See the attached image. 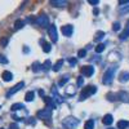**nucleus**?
Listing matches in <instances>:
<instances>
[{
  "mask_svg": "<svg viewBox=\"0 0 129 129\" xmlns=\"http://www.w3.org/2000/svg\"><path fill=\"white\" fill-rule=\"evenodd\" d=\"M115 71H116V66H112L110 67L109 70H107L103 75V78H102V83L105 85H110L114 80V75H115Z\"/></svg>",
  "mask_w": 129,
  "mask_h": 129,
  "instance_id": "nucleus-1",
  "label": "nucleus"
},
{
  "mask_svg": "<svg viewBox=\"0 0 129 129\" xmlns=\"http://www.w3.org/2000/svg\"><path fill=\"white\" fill-rule=\"evenodd\" d=\"M63 126L64 128H69V129H72V128H76L79 125V119H76V117H72V116H69L66 117V119L63 120Z\"/></svg>",
  "mask_w": 129,
  "mask_h": 129,
  "instance_id": "nucleus-2",
  "label": "nucleus"
},
{
  "mask_svg": "<svg viewBox=\"0 0 129 129\" xmlns=\"http://www.w3.org/2000/svg\"><path fill=\"white\" fill-rule=\"evenodd\" d=\"M97 92V88L95 87H93V85H90V87H89V85H88V87H85L83 90H81V94H80V101H84L85 98H88V97L89 95H92V94H94Z\"/></svg>",
  "mask_w": 129,
  "mask_h": 129,
  "instance_id": "nucleus-3",
  "label": "nucleus"
},
{
  "mask_svg": "<svg viewBox=\"0 0 129 129\" xmlns=\"http://www.w3.org/2000/svg\"><path fill=\"white\" fill-rule=\"evenodd\" d=\"M36 23H38L39 26H41V27H48V25H49V17L45 16V14L39 16V17L36 18Z\"/></svg>",
  "mask_w": 129,
  "mask_h": 129,
  "instance_id": "nucleus-4",
  "label": "nucleus"
},
{
  "mask_svg": "<svg viewBox=\"0 0 129 129\" xmlns=\"http://www.w3.org/2000/svg\"><path fill=\"white\" fill-rule=\"evenodd\" d=\"M48 34H49V36H50V39H52V41H53V43H56V41L58 40L57 28H56V26H54V25H50V26L48 27Z\"/></svg>",
  "mask_w": 129,
  "mask_h": 129,
  "instance_id": "nucleus-5",
  "label": "nucleus"
},
{
  "mask_svg": "<svg viewBox=\"0 0 129 129\" xmlns=\"http://www.w3.org/2000/svg\"><path fill=\"white\" fill-rule=\"evenodd\" d=\"M23 87H25V83H23V81H19L18 84H16L14 87H13L12 89H10L8 93H7V97H12L14 93H17L18 90H21V89H22Z\"/></svg>",
  "mask_w": 129,
  "mask_h": 129,
  "instance_id": "nucleus-6",
  "label": "nucleus"
},
{
  "mask_svg": "<svg viewBox=\"0 0 129 129\" xmlns=\"http://www.w3.org/2000/svg\"><path fill=\"white\" fill-rule=\"evenodd\" d=\"M50 115H52V110L48 109V107L44 109V110L38 111V117H39V119H49Z\"/></svg>",
  "mask_w": 129,
  "mask_h": 129,
  "instance_id": "nucleus-7",
  "label": "nucleus"
},
{
  "mask_svg": "<svg viewBox=\"0 0 129 129\" xmlns=\"http://www.w3.org/2000/svg\"><path fill=\"white\" fill-rule=\"evenodd\" d=\"M81 75H84V76H92V75L94 74V67L93 66H83L81 67Z\"/></svg>",
  "mask_w": 129,
  "mask_h": 129,
  "instance_id": "nucleus-8",
  "label": "nucleus"
},
{
  "mask_svg": "<svg viewBox=\"0 0 129 129\" xmlns=\"http://www.w3.org/2000/svg\"><path fill=\"white\" fill-rule=\"evenodd\" d=\"M61 31H62V34L64 36H71L72 35V31H74V27L71 25H66V26H62Z\"/></svg>",
  "mask_w": 129,
  "mask_h": 129,
  "instance_id": "nucleus-9",
  "label": "nucleus"
},
{
  "mask_svg": "<svg viewBox=\"0 0 129 129\" xmlns=\"http://www.w3.org/2000/svg\"><path fill=\"white\" fill-rule=\"evenodd\" d=\"M112 116L110 115V114H107V115H105L103 116V119H102V123L105 124V125H111L112 124Z\"/></svg>",
  "mask_w": 129,
  "mask_h": 129,
  "instance_id": "nucleus-10",
  "label": "nucleus"
},
{
  "mask_svg": "<svg viewBox=\"0 0 129 129\" xmlns=\"http://www.w3.org/2000/svg\"><path fill=\"white\" fill-rule=\"evenodd\" d=\"M129 36V22L126 23V27H125V30L121 32V34H120V39L121 40H125L126 38Z\"/></svg>",
  "mask_w": 129,
  "mask_h": 129,
  "instance_id": "nucleus-11",
  "label": "nucleus"
},
{
  "mask_svg": "<svg viewBox=\"0 0 129 129\" xmlns=\"http://www.w3.org/2000/svg\"><path fill=\"white\" fill-rule=\"evenodd\" d=\"M12 79H13L12 72H9V71H4V72H3V80H5V81H10Z\"/></svg>",
  "mask_w": 129,
  "mask_h": 129,
  "instance_id": "nucleus-12",
  "label": "nucleus"
},
{
  "mask_svg": "<svg viewBox=\"0 0 129 129\" xmlns=\"http://www.w3.org/2000/svg\"><path fill=\"white\" fill-rule=\"evenodd\" d=\"M128 126H129V121H126V120H120L117 123V128L119 129H126Z\"/></svg>",
  "mask_w": 129,
  "mask_h": 129,
  "instance_id": "nucleus-13",
  "label": "nucleus"
},
{
  "mask_svg": "<svg viewBox=\"0 0 129 129\" xmlns=\"http://www.w3.org/2000/svg\"><path fill=\"white\" fill-rule=\"evenodd\" d=\"M119 80H120L121 83H126V81L129 80V72H121Z\"/></svg>",
  "mask_w": 129,
  "mask_h": 129,
  "instance_id": "nucleus-14",
  "label": "nucleus"
},
{
  "mask_svg": "<svg viewBox=\"0 0 129 129\" xmlns=\"http://www.w3.org/2000/svg\"><path fill=\"white\" fill-rule=\"evenodd\" d=\"M52 92H53V94H54V98H56V101H57L58 103H62V102H63V100L61 98V95L57 93V89H56V87H53Z\"/></svg>",
  "mask_w": 129,
  "mask_h": 129,
  "instance_id": "nucleus-15",
  "label": "nucleus"
},
{
  "mask_svg": "<svg viewBox=\"0 0 129 129\" xmlns=\"http://www.w3.org/2000/svg\"><path fill=\"white\" fill-rule=\"evenodd\" d=\"M62 64H63V59H59V61H57V63L54 64V66L52 67V70L53 71H58V70H61V67H62Z\"/></svg>",
  "mask_w": 129,
  "mask_h": 129,
  "instance_id": "nucleus-16",
  "label": "nucleus"
},
{
  "mask_svg": "<svg viewBox=\"0 0 129 129\" xmlns=\"http://www.w3.org/2000/svg\"><path fill=\"white\" fill-rule=\"evenodd\" d=\"M103 38H105V32H103V31H98V32L94 35V41H100V40H102Z\"/></svg>",
  "mask_w": 129,
  "mask_h": 129,
  "instance_id": "nucleus-17",
  "label": "nucleus"
},
{
  "mask_svg": "<svg viewBox=\"0 0 129 129\" xmlns=\"http://www.w3.org/2000/svg\"><path fill=\"white\" fill-rule=\"evenodd\" d=\"M40 70H43V64H40L39 62H34V64H32V71L38 72V71H40Z\"/></svg>",
  "mask_w": 129,
  "mask_h": 129,
  "instance_id": "nucleus-18",
  "label": "nucleus"
},
{
  "mask_svg": "<svg viewBox=\"0 0 129 129\" xmlns=\"http://www.w3.org/2000/svg\"><path fill=\"white\" fill-rule=\"evenodd\" d=\"M34 97H35V93H34V92H27L26 95H25V100H26L27 102H31L32 100H34Z\"/></svg>",
  "mask_w": 129,
  "mask_h": 129,
  "instance_id": "nucleus-19",
  "label": "nucleus"
},
{
  "mask_svg": "<svg viewBox=\"0 0 129 129\" xmlns=\"http://www.w3.org/2000/svg\"><path fill=\"white\" fill-rule=\"evenodd\" d=\"M43 43V50H44L45 53H49L50 49H52V45L49 44V43H45V41H41Z\"/></svg>",
  "mask_w": 129,
  "mask_h": 129,
  "instance_id": "nucleus-20",
  "label": "nucleus"
},
{
  "mask_svg": "<svg viewBox=\"0 0 129 129\" xmlns=\"http://www.w3.org/2000/svg\"><path fill=\"white\" fill-rule=\"evenodd\" d=\"M50 4H52V5H54V7H63L64 4H66V2H64V0H59V2H56V0H52Z\"/></svg>",
  "mask_w": 129,
  "mask_h": 129,
  "instance_id": "nucleus-21",
  "label": "nucleus"
},
{
  "mask_svg": "<svg viewBox=\"0 0 129 129\" xmlns=\"http://www.w3.org/2000/svg\"><path fill=\"white\" fill-rule=\"evenodd\" d=\"M94 128V121L93 120H87L84 125V129H93Z\"/></svg>",
  "mask_w": 129,
  "mask_h": 129,
  "instance_id": "nucleus-22",
  "label": "nucleus"
},
{
  "mask_svg": "<svg viewBox=\"0 0 129 129\" xmlns=\"http://www.w3.org/2000/svg\"><path fill=\"white\" fill-rule=\"evenodd\" d=\"M23 109V105L22 103H14V105H12V111H18V110H22Z\"/></svg>",
  "mask_w": 129,
  "mask_h": 129,
  "instance_id": "nucleus-23",
  "label": "nucleus"
},
{
  "mask_svg": "<svg viewBox=\"0 0 129 129\" xmlns=\"http://www.w3.org/2000/svg\"><path fill=\"white\" fill-rule=\"evenodd\" d=\"M50 69H52V63H50L49 59H47V61L44 62V64H43V70H44V71H48V70H50Z\"/></svg>",
  "mask_w": 129,
  "mask_h": 129,
  "instance_id": "nucleus-24",
  "label": "nucleus"
},
{
  "mask_svg": "<svg viewBox=\"0 0 129 129\" xmlns=\"http://www.w3.org/2000/svg\"><path fill=\"white\" fill-rule=\"evenodd\" d=\"M23 25H25V22L22 19H17L16 21V23H14V27L17 28V30H19V28H22L23 27Z\"/></svg>",
  "mask_w": 129,
  "mask_h": 129,
  "instance_id": "nucleus-25",
  "label": "nucleus"
},
{
  "mask_svg": "<svg viewBox=\"0 0 129 129\" xmlns=\"http://www.w3.org/2000/svg\"><path fill=\"white\" fill-rule=\"evenodd\" d=\"M103 50H105V44H101V43H100V44L95 47V52L97 53H102Z\"/></svg>",
  "mask_w": 129,
  "mask_h": 129,
  "instance_id": "nucleus-26",
  "label": "nucleus"
},
{
  "mask_svg": "<svg viewBox=\"0 0 129 129\" xmlns=\"http://www.w3.org/2000/svg\"><path fill=\"white\" fill-rule=\"evenodd\" d=\"M85 56H87V50H85V49H80V50L78 52V57H79V58H84Z\"/></svg>",
  "mask_w": 129,
  "mask_h": 129,
  "instance_id": "nucleus-27",
  "label": "nucleus"
},
{
  "mask_svg": "<svg viewBox=\"0 0 129 129\" xmlns=\"http://www.w3.org/2000/svg\"><path fill=\"white\" fill-rule=\"evenodd\" d=\"M69 79H70V76H69V75H64V76H63V79H62V80H61V81L58 83V85H63V84L66 83V81H67Z\"/></svg>",
  "mask_w": 129,
  "mask_h": 129,
  "instance_id": "nucleus-28",
  "label": "nucleus"
},
{
  "mask_svg": "<svg viewBox=\"0 0 129 129\" xmlns=\"http://www.w3.org/2000/svg\"><path fill=\"white\" fill-rule=\"evenodd\" d=\"M8 44V39L7 38H3V39H0V45H3V47H7Z\"/></svg>",
  "mask_w": 129,
  "mask_h": 129,
  "instance_id": "nucleus-29",
  "label": "nucleus"
},
{
  "mask_svg": "<svg viewBox=\"0 0 129 129\" xmlns=\"http://www.w3.org/2000/svg\"><path fill=\"white\" fill-rule=\"evenodd\" d=\"M112 28H114V31H119V30H120V23H119V22H115V23L112 25Z\"/></svg>",
  "mask_w": 129,
  "mask_h": 129,
  "instance_id": "nucleus-30",
  "label": "nucleus"
},
{
  "mask_svg": "<svg viewBox=\"0 0 129 129\" xmlns=\"http://www.w3.org/2000/svg\"><path fill=\"white\" fill-rule=\"evenodd\" d=\"M71 88H72V87H69V88L66 89V93H67L69 95H74V94H75V90L71 89Z\"/></svg>",
  "mask_w": 129,
  "mask_h": 129,
  "instance_id": "nucleus-31",
  "label": "nucleus"
},
{
  "mask_svg": "<svg viewBox=\"0 0 129 129\" xmlns=\"http://www.w3.org/2000/svg\"><path fill=\"white\" fill-rule=\"evenodd\" d=\"M0 63H8V59H7V57H4L3 54H0Z\"/></svg>",
  "mask_w": 129,
  "mask_h": 129,
  "instance_id": "nucleus-32",
  "label": "nucleus"
},
{
  "mask_svg": "<svg viewBox=\"0 0 129 129\" xmlns=\"http://www.w3.org/2000/svg\"><path fill=\"white\" fill-rule=\"evenodd\" d=\"M69 62H70L71 66H75V64H76V58H70Z\"/></svg>",
  "mask_w": 129,
  "mask_h": 129,
  "instance_id": "nucleus-33",
  "label": "nucleus"
},
{
  "mask_svg": "<svg viewBox=\"0 0 129 129\" xmlns=\"http://www.w3.org/2000/svg\"><path fill=\"white\" fill-rule=\"evenodd\" d=\"M120 12H121V13H126V12H129V4H128L125 8H121V9H120Z\"/></svg>",
  "mask_w": 129,
  "mask_h": 129,
  "instance_id": "nucleus-34",
  "label": "nucleus"
},
{
  "mask_svg": "<svg viewBox=\"0 0 129 129\" xmlns=\"http://www.w3.org/2000/svg\"><path fill=\"white\" fill-rule=\"evenodd\" d=\"M83 78H78V80H76V84L79 85V87H81V85H83Z\"/></svg>",
  "mask_w": 129,
  "mask_h": 129,
  "instance_id": "nucleus-35",
  "label": "nucleus"
},
{
  "mask_svg": "<svg viewBox=\"0 0 129 129\" xmlns=\"http://www.w3.org/2000/svg\"><path fill=\"white\" fill-rule=\"evenodd\" d=\"M98 3H100L98 0H89V4H92V5H97Z\"/></svg>",
  "mask_w": 129,
  "mask_h": 129,
  "instance_id": "nucleus-36",
  "label": "nucleus"
},
{
  "mask_svg": "<svg viewBox=\"0 0 129 129\" xmlns=\"http://www.w3.org/2000/svg\"><path fill=\"white\" fill-rule=\"evenodd\" d=\"M119 4H120V5H123V4H129V0H120Z\"/></svg>",
  "mask_w": 129,
  "mask_h": 129,
  "instance_id": "nucleus-37",
  "label": "nucleus"
},
{
  "mask_svg": "<svg viewBox=\"0 0 129 129\" xmlns=\"http://www.w3.org/2000/svg\"><path fill=\"white\" fill-rule=\"evenodd\" d=\"M10 128H12V129H18V126L16 124H12V125H10Z\"/></svg>",
  "mask_w": 129,
  "mask_h": 129,
  "instance_id": "nucleus-38",
  "label": "nucleus"
},
{
  "mask_svg": "<svg viewBox=\"0 0 129 129\" xmlns=\"http://www.w3.org/2000/svg\"><path fill=\"white\" fill-rule=\"evenodd\" d=\"M110 129H112V128H110Z\"/></svg>",
  "mask_w": 129,
  "mask_h": 129,
  "instance_id": "nucleus-39",
  "label": "nucleus"
}]
</instances>
